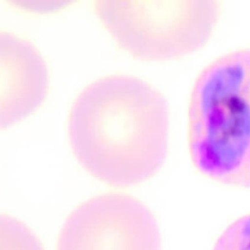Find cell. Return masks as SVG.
Here are the masks:
<instances>
[{
    "label": "cell",
    "mask_w": 250,
    "mask_h": 250,
    "mask_svg": "<svg viewBox=\"0 0 250 250\" xmlns=\"http://www.w3.org/2000/svg\"><path fill=\"white\" fill-rule=\"evenodd\" d=\"M71 151L86 172L115 188L153 178L166 162L170 109L145 79L115 73L84 86L67 116Z\"/></svg>",
    "instance_id": "1"
},
{
    "label": "cell",
    "mask_w": 250,
    "mask_h": 250,
    "mask_svg": "<svg viewBox=\"0 0 250 250\" xmlns=\"http://www.w3.org/2000/svg\"><path fill=\"white\" fill-rule=\"evenodd\" d=\"M187 143L203 178L250 189V46L223 52L197 73L187 101Z\"/></svg>",
    "instance_id": "2"
},
{
    "label": "cell",
    "mask_w": 250,
    "mask_h": 250,
    "mask_svg": "<svg viewBox=\"0 0 250 250\" xmlns=\"http://www.w3.org/2000/svg\"><path fill=\"white\" fill-rule=\"evenodd\" d=\"M93 12L121 50L148 61L185 59L212 40L221 0H95Z\"/></svg>",
    "instance_id": "3"
},
{
    "label": "cell",
    "mask_w": 250,
    "mask_h": 250,
    "mask_svg": "<svg viewBox=\"0 0 250 250\" xmlns=\"http://www.w3.org/2000/svg\"><path fill=\"white\" fill-rule=\"evenodd\" d=\"M153 212L125 192L103 193L77 206L58 236L57 250H162Z\"/></svg>",
    "instance_id": "4"
},
{
    "label": "cell",
    "mask_w": 250,
    "mask_h": 250,
    "mask_svg": "<svg viewBox=\"0 0 250 250\" xmlns=\"http://www.w3.org/2000/svg\"><path fill=\"white\" fill-rule=\"evenodd\" d=\"M47 64L28 39L0 30V128H9L39 109L49 90Z\"/></svg>",
    "instance_id": "5"
},
{
    "label": "cell",
    "mask_w": 250,
    "mask_h": 250,
    "mask_svg": "<svg viewBox=\"0 0 250 250\" xmlns=\"http://www.w3.org/2000/svg\"><path fill=\"white\" fill-rule=\"evenodd\" d=\"M1 250H45L39 237L24 222L8 214L0 217Z\"/></svg>",
    "instance_id": "6"
},
{
    "label": "cell",
    "mask_w": 250,
    "mask_h": 250,
    "mask_svg": "<svg viewBox=\"0 0 250 250\" xmlns=\"http://www.w3.org/2000/svg\"><path fill=\"white\" fill-rule=\"evenodd\" d=\"M212 250H250V213L229 224Z\"/></svg>",
    "instance_id": "7"
}]
</instances>
